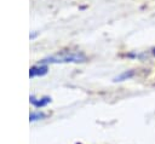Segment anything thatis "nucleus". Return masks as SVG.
I'll list each match as a JSON object with an SVG mask.
<instances>
[{"label":"nucleus","mask_w":155,"mask_h":144,"mask_svg":"<svg viewBox=\"0 0 155 144\" xmlns=\"http://www.w3.org/2000/svg\"><path fill=\"white\" fill-rule=\"evenodd\" d=\"M85 61H86V56L81 51L63 50L52 56H48L47 58H44L42 61H40V63H44V64H47V63H81Z\"/></svg>","instance_id":"obj_1"},{"label":"nucleus","mask_w":155,"mask_h":144,"mask_svg":"<svg viewBox=\"0 0 155 144\" xmlns=\"http://www.w3.org/2000/svg\"><path fill=\"white\" fill-rule=\"evenodd\" d=\"M48 70V67L47 64H44V63H39V64H35L33 65L30 69H29V76L30 77H35V76H42L47 73Z\"/></svg>","instance_id":"obj_2"},{"label":"nucleus","mask_w":155,"mask_h":144,"mask_svg":"<svg viewBox=\"0 0 155 144\" xmlns=\"http://www.w3.org/2000/svg\"><path fill=\"white\" fill-rule=\"evenodd\" d=\"M50 102H51V98H50V97H42V98H35L34 96L30 97V103H31L34 106H36V108L45 106V105H47Z\"/></svg>","instance_id":"obj_3"},{"label":"nucleus","mask_w":155,"mask_h":144,"mask_svg":"<svg viewBox=\"0 0 155 144\" xmlns=\"http://www.w3.org/2000/svg\"><path fill=\"white\" fill-rule=\"evenodd\" d=\"M45 117V114L44 113H40V111H33L30 113L29 115V120L30 121H36V120H41Z\"/></svg>","instance_id":"obj_4"},{"label":"nucleus","mask_w":155,"mask_h":144,"mask_svg":"<svg viewBox=\"0 0 155 144\" xmlns=\"http://www.w3.org/2000/svg\"><path fill=\"white\" fill-rule=\"evenodd\" d=\"M153 54H154V56H155V48H154V50H153Z\"/></svg>","instance_id":"obj_5"}]
</instances>
